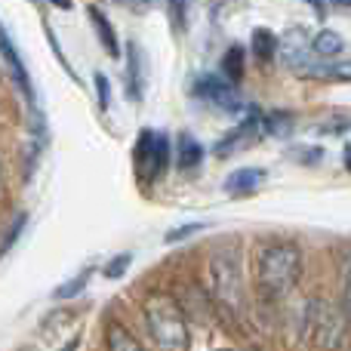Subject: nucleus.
<instances>
[{"instance_id": "obj_12", "label": "nucleus", "mask_w": 351, "mask_h": 351, "mask_svg": "<svg viewBox=\"0 0 351 351\" xmlns=\"http://www.w3.org/2000/svg\"><path fill=\"white\" fill-rule=\"evenodd\" d=\"M219 77L225 80V84H231L234 86L237 80L243 77V71H247V49L241 47V43H234V47H228L225 49V56H222V62H219Z\"/></svg>"}, {"instance_id": "obj_14", "label": "nucleus", "mask_w": 351, "mask_h": 351, "mask_svg": "<svg viewBox=\"0 0 351 351\" xmlns=\"http://www.w3.org/2000/svg\"><path fill=\"white\" fill-rule=\"evenodd\" d=\"M250 47H253V56L262 62V65H268V62L278 56V34L268 28H256L253 37H250Z\"/></svg>"}, {"instance_id": "obj_21", "label": "nucleus", "mask_w": 351, "mask_h": 351, "mask_svg": "<svg viewBox=\"0 0 351 351\" xmlns=\"http://www.w3.org/2000/svg\"><path fill=\"white\" fill-rule=\"evenodd\" d=\"M0 176H3V164H0Z\"/></svg>"}, {"instance_id": "obj_19", "label": "nucleus", "mask_w": 351, "mask_h": 351, "mask_svg": "<svg viewBox=\"0 0 351 351\" xmlns=\"http://www.w3.org/2000/svg\"><path fill=\"white\" fill-rule=\"evenodd\" d=\"M93 84H96V93H99V108L108 111V105H111V86H108V77H105V74H96V77H93Z\"/></svg>"}, {"instance_id": "obj_20", "label": "nucleus", "mask_w": 351, "mask_h": 351, "mask_svg": "<svg viewBox=\"0 0 351 351\" xmlns=\"http://www.w3.org/2000/svg\"><path fill=\"white\" fill-rule=\"evenodd\" d=\"M213 351H234V348H213Z\"/></svg>"}, {"instance_id": "obj_11", "label": "nucleus", "mask_w": 351, "mask_h": 351, "mask_svg": "<svg viewBox=\"0 0 351 351\" xmlns=\"http://www.w3.org/2000/svg\"><path fill=\"white\" fill-rule=\"evenodd\" d=\"M127 96L133 102H142V93H145V74H142V53L136 43H127Z\"/></svg>"}, {"instance_id": "obj_10", "label": "nucleus", "mask_w": 351, "mask_h": 351, "mask_svg": "<svg viewBox=\"0 0 351 351\" xmlns=\"http://www.w3.org/2000/svg\"><path fill=\"white\" fill-rule=\"evenodd\" d=\"M105 348L108 351H148L142 346V339L130 327H123L121 321L105 324Z\"/></svg>"}, {"instance_id": "obj_4", "label": "nucleus", "mask_w": 351, "mask_h": 351, "mask_svg": "<svg viewBox=\"0 0 351 351\" xmlns=\"http://www.w3.org/2000/svg\"><path fill=\"white\" fill-rule=\"evenodd\" d=\"M170 158H173V142L167 133H154V130H142L136 139V152H133V164L136 173L145 182H158L164 179L170 170Z\"/></svg>"}, {"instance_id": "obj_9", "label": "nucleus", "mask_w": 351, "mask_h": 351, "mask_svg": "<svg viewBox=\"0 0 351 351\" xmlns=\"http://www.w3.org/2000/svg\"><path fill=\"white\" fill-rule=\"evenodd\" d=\"M86 12H90V19H93V31H96L102 49L111 59H121V40H117V31H114V25L108 22V16H105L99 6H86Z\"/></svg>"}, {"instance_id": "obj_1", "label": "nucleus", "mask_w": 351, "mask_h": 351, "mask_svg": "<svg viewBox=\"0 0 351 351\" xmlns=\"http://www.w3.org/2000/svg\"><path fill=\"white\" fill-rule=\"evenodd\" d=\"M305 271V256L299 243L293 241H265L253 256V280L256 290L268 302H280L287 299L296 284L302 280Z\"/></svg>"}, {"instance_id": "obj_16", "label": "nucleus", "mask_w": 351, "mask_h": 351, "mask_svg": "<svg viewBox=\"0 0 351 351\" xmlns=\"http://www.w3.org/2000/svg\"><path fill=\"white\" fill-rule=\"evenodd\" d=\"M90 278H93V268H84V271H80L77 278H71V280H65V284H59V287H56L53 299H74L80 290H86V284H90Z\"/></svg>"}, {"instance_id": "obj_2", "label": "nucleus", "mask_w": 351, "mask_h": 351, "mask_svg": "<svg viewBox=\"0 0 351 351\" xmlns=\"http://www.w3.org/2000/svg\"><path fill=\"white\" fill-rule=\"evenodd\" d=\"M142 321L152 336V342L160 351H188L191 346V330L188 315L179 305V299L164 290H152L142 299Z\"/></svg>"}, {"instance_id": "obj_17", "label": "nucleus", "mask_w": 351, "mask_h": 351, "mask_svg": "<svg viewBox=\"0 0 351 351\" xmlns=\"http://www.w3.org/2000/svg\"><path fill=\"white\" fill-rule=\"evenodd\" d=\"M206 225L204 222H188V225H176V228L167 231V237L164 241L167 243H182V241H188V237H194V234H200Z\"/></svg>"}, {"instance_id": "obj_5", "label": "nucleus", "mask_w": 351, "mask_h": 351, "mask_svg": "<svg viewBox=\"0 0 351 351\" xmlns=\"http://www.w3.org/2000/svg\"><path fill=\"white\" fill-rule=\"evenodd\" d=\"M278 56L284 59V65L296 74L302 71L308 62H315V56H311V43H308V31L305 28L284 31V37H278Z\"/></svg>"}, {"instance_id": "obj_6", "label": "nucleus", "mask_w": 351, "mask_h": 351, "mask_svg": "<svg viewBox=\"0 0 351 351\" xmlns=\"http://www.w3.org/2000/svg\"><path fill=\"white\" fill-rule=\"evenodd\" d=\"M194 96L204 99V102H213L216 108L225 111H237L241 108V99H237V90L231 84H225L219 74H204V77L194 80Z\"/></svg>"}, {"instance_id": "obj_3", "label": "nucleus", "mask_w": 351, "mask_h": 351, "mask_svg": "<svg viewBox=\"0 0 351 351\" xmlns=\"http://www.w3.org/2000/svg\"><path fill=\"white\" fill-rule=\"evenodd\" d=\"M206 280H210V293L225 311L241 315L243 308V271H241V256L237 247H219L206 259Z\"/></svg>"}, {"instance_id": "obj_15", "label": "nucleus", "mask_w": 351, "mask_h": 351, "mask_svg": "<svg viewBox=\"0 0 351 351\" xmlns=\"http://www.w3.org/2000/svg\"><path fill=\"white\" fill-rule=\"evenodd\" d=\"M299 77H315V80H346L348 68L346 65H324V62H308V65L299 71Z\"/></svg>"}, {"instance_id": "obj_18", "label": "nucleus", "mask_w": 351, "mask_h": 351, "mask_svg": "<svg viewBox=\"0 0 351 351\" xmlns=\"http://www.w3.org/2000/svg\"><path fill=\"white\" fill-rule=\"evenodd\" d=\"M130 265H133V253H121V256H114V259L102 268V274L108 280H117V278H123V274H127Z\"/></svg>"}, {"instance_id": "obj_13", "label": "nucleus", "mask_w": 351, "mask_h": 351, "mask_svg": "<svg viewBox=\"0 0 351 351\" xmlns=\"http://www.w3.org/2000/svg\"><path fill=\"white\" fill-rule=\"evenodd\" d=\"M176 160H179V170H194L204 160V145L194 136L182 133L179 142H176Z\"/></svg>"}, {"instance_id": "obj_8", "label": "nucleus", "mask_w": 351, "mask_h": 351, "mask_svg": "<svg viewBox=\"0 0 351 351\" xmlns=\"http://www.w3.org/2000/svg\"><path fill=\"white\" fill-rule=\"evenodd\" d=\"M308 43H311V56H315V59L333 62V59H339V56H346V37H342L339 31H333V28L317 31Z\"/></svg>"}, {"instance_id": "obj_7", "label": "nucleus", "mask_w": 351, "mask_h": 351, "mask_svg": "<svg viewBox=\"0 0 351 351\" xmlns=\"http://www.w3.org/2000/svg\"><path fill=\"white\" fill-rule=\"evenodd\" d=\"M265 170L262 167H241V170L228 173V179H225V191L234 194V197H247V194H253L256 188L265 182Z\"/></svg>"}]
</instances>
